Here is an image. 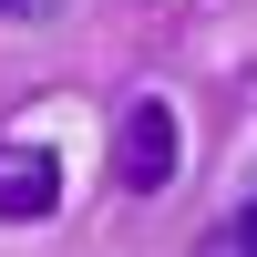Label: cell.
I'll list each match as a JSON object with an SVG mask.
<instances>
[{
    "instance_id": "obj_1",
    "label": "cell",
    "mask_w": 257,
    "mask_h": 257,
    "mask_svg": "<svg viewBox=\"0 0 257 257\" xmlns=\"http://www.w3.org/2000/svg\"><path fill=\"white\" fill-rule=\"evenodd\" d=\"M175 165H185V123H175V103H165V93L123 103V134H113V175L134 185V196H165V185H175Z\"/></svg>"
},
{
    "instance_id": "obj_2",
    "label": "cell",
    "mask_w": 257,
    "mask_h": 257,
    "mask_svg": "<svg viewBox=\"0 0 257 257\" xmlns=\"http://www.w3.org/2000/svg\"><path fill=\"white\" fill-rule=\"evenodd\" d=\"M62 206V155L52 144H0V216L11 226H41Z\"/></svg>"
},
{
    "instance_id": "obj_3",
    "label": "cell",
    "mask_w": 257,
    "mask_h": 257,
    "mask_svg": "<svg viewBox=\"0 0 257 257\" xmlns=\"http://www.w3.org/2000/svg\"><path fill=\"white\" fill-rule=\"evenodd\" d=\"M196 257H257V206H247V216H226V226H206Z\"/></svg>"
},
{
    "instance_id": "obj_4",
    "label": "cell",
    "mask_w": 257,
    "mask_h": 257,
    "mask_svg": "<svg viewBox=\"0 0 257 257\" xmlns=\"http://www.w3.org/2000/svg\"><path fill=\"white\" fill-rule=\"evenodd\" d=\"M0 21H52V0H0Z\"/></svg>"
},
{
    "instance_id": "obj_5",
    "label": "cell",
    "mask_w": 257,
    "mask_h": 257,
    "mask_svg": "<svg viewBox=\"0 0 257 257\" xmlns=\"http://www.w3.org/2000/svg\"><path fill=\"white\" fill-rule=\"evenodd\" d=\"M247 206H257V185H247Z\"/></svg>"
}]
</instances>
